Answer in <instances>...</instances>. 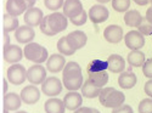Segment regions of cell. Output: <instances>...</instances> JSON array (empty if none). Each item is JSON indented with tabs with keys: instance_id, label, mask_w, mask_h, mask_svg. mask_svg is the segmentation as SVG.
Wrapping results in <instances>:
<instances>
[{
	"instance_id": "1",
	"label": "cell",
	"mask_w": 152,
	"mask_h": 113,
	"mask_svg": "<svg viewBox=\"0 0 152 113\" xmlns=\"http://www.w3.org/2000/svg\"><path fill=\"white\" fill-rule=\"evenodd\" d=\"M62 83L63 86L69 91H77L78 89H82L84 84V78L79 63L74 61L67 62L62 71Z\"/></svg>"
},
{
	"instance_id": "2",
	"label": "cell",
	"mask_w": 152,
	"mask_h": 113,
	"mask_svg": "<svg viewBox=\"0 0 152 113\" xmlns=\"http://www.w3.org/2000/svg\"><path fill=\"white\" fill-rule=\"evenodd\" d=\"M99 100H100V104L104 107L113 109L124 105L125 95L122 91L116 90L115 87L106 86V87H102V90H101L99 95Z\"/></svg>"
},
{
	"instance_id": "3",
	"label": "cell",
	"mask_w": 152,
	"mask_h": 113,
	"mask_svg": "<svg viewBox=\"0 0 152 113\" xmlns=\"http://www.w3.org/2000/svg\"><path fill=\"white\" fill-rule=\"evenodd\" d=\"M24 52V57H26L28 61H32L34 63H43V62H46L48 58L50 57L48 55V50L46 47L42 46L38 43H29L24 46L23 49Z\"/></svg>"
},
{
	"instance_id": "4",
	"label": "cell",
	"mask_w": 152,
	"mask_h": 113,
	"mask_svg": "<svg viewBox=\"0 0 152 113\" xmlns=\"http://www.w3.org/2000/svg\"><path fill=\"white\" fill-rule=\"evenodd\" d=\"M7 80L14 85H21L27 80V69L23 65L15 63L7 69Z\"/></svg>"
},
{
	"instance_id": "5",
	"label": "cell",
	"mask_w": 152,
	"mask_h": 113,
	"mask_svg": "<svg viewBox=\"0 0 152 113\" xmlns=\"http://www.w3.org/2000/svg\"><path fill=\"white\" fill-rule=\"evenodd\" d=\"M46 67L35 63L27 69V80L33 85H42L46 80Z\"/></svg>"
},
{
	"instance_id": "6",
	"label": "cell",
	"mask_w": 152,
	"mask_h": 113,
	"mask_svg": "<svg viewBox=\"0 0 152 113\" xmlns=\"http://www.w3.org/2000/svg\"><path fill=\"white\" fill-rule=\"evenodd\" d=\"M3 56L7 63L15 65V63H18V62L23 58L24 52L18 45L7 44V45L3 46Z\"/></svg>"
},
{
	"instance_id": "7",
	"label": "cell",
	"mask_w": 152,
	"mask_h": 113,
	"mask_svg": "<svg viewBox=\"0 0 152 113\" xmlns=\"http://www.w3.org/2000/svg\"><path fill=\"white\" fill-rule=\"evenodd\" d=\"M63 83L57 77H48L46 80L42 84V91L50 97H55L61 94Z\"/></svg>"
},
{
	"instance_id": "8",
	"label": "cell",
	"mask_w": 152,
	"mask_h": 113,
	"mask_svg": "<svg viewBox=\"0 0 152 113\" xmlns=\"http://www.w3.org/2000/svg\"><path fill=\"white\" fill-rule=\"evenodd\" d=\"M48 22H49V26L51 28V31L57 34V33H61L63 32L67 26H68V18L61 14V12H53L51 15L48 16Z\"/></svg>"
},
{
	"instance_id": "9",
	"label": "cell",
	"mask_w": 152,
	"mask_h": 113,
	"mask_svg": "<svg viewBox=\"0 0 152 113\" xmlns=\"http://www.w3.org/2000/svg\"><path fill=\"white\" fill-rule=\"evenodd\" d=\"M125 46L133 50H140L145 45V35H142L139 31H130L124 36Z\"/></svg>"
},
{
	"instance_id": "10",
	"label": "cell",
	"mask_w": 152,
	"mask_h": 113,
	"mask_svg": "<svg viewBox=\"0 0 152 113\" xmlns=\"http://www.w3.org/2000/svg\"><path fill=\"white\" fill-rule=\"evenodd\" d=\"M88 15H89V20L94 24H100V23H104L108 20L110 11L104 5H94L90 7Z\"/></svg>"
},
{
	"instance_id": "11",
	"label": "cell",
	"mask_w": 152,
	"mask_h": 113,
	"mask_svg": "<svg viewBox=\"0 0 152 113\" xmlns=\"http://www.w3.org/2000/svg\"><path fill=\"white\" fill-rule=\"evenodd\" d=\"M21 98L24 104L27 105H35L40 100V90L38 86L31 84L28 86H24L21 90Z\"/></svg>"
},
{
	"instance_id": "12",
	"label": "cell",
	"mask_w": 152,
	"mask_h": 113,
	"mask_svg": "<svg viewBox=\"0 0 152 113\" xmlns=\"http://www.w3.org/2000/svg\"><path fill=\"white\" fill-rule=\"evenodd\" d=\"M44 14L43 11L39 9V7H31L28 9L26 12H24V16H23V20H24V23L27 26H31V27H38L40 26V23L44 18Z\"/></svg>"
},
{
	"instance_id": "13",
	"label": "cell",
	"mask_w": 152,
	"mask_h": 113,
	"mask_svg": "<svg viewBox=\"0 0 152 113\" xmlns=\"http://www.w3.org/2000/svg\"><path fill=\"white\" fill-rule=\"evenodd\" d=\"M104 38L111 44H118L124 39L122 27L118 24H110L104 31Z\"/></svg>"
},
{
	"instance_id": "14",
	"label": "cell",
	"mask_w": 152,
	"mask_h": 113,
	"mask_svg": "<svg viewBox=\"0 0 152 113\" xmlns=\"http://www.w3.org/2000/svg\"><path fill=\"white\" fill-rule=\"evenodd\" d=\"M62 10H63L62 14L67 18L72 20L74 17H77L78 15H80L84 9H83V4L80 0H66Z\"/></svg>"
},
{
	"instance_id": "15",
	"label": "cell",
	"mask_w": 152,
	"mask_h": 113,
	"mask_svg": "<svg viewBox=\"0 0 152 113\" xmlns=\"http://www.w3.org/2000/svg\"><path fill=\"white\" fill-rule=\"evenodd\" d=\"M15 38L20 44H26L27 45L29 43H33V39L35 38V32H34L33 27L24 24V26H20L16 29Z\"/></svg>"
},
{
	"instance_id": "16",
	"label": "cell",
	"mask_w": 152,
	"mask_h": 113,
	"mask_svg": "<svg viewBox=\"0 0 152 113\" xmlns=\"http://www.w3.org/2000/svg\"><path fill=\"white\" fill-rule=\"evenodd\" d=\"M66 66V58L61 54H53L46 61V69L51 73L62 72Z\"/></svg>"
},
{
	"instance_id": "17",
	"label": "cell",
	"mask_w": 152,
	"mask_h": 113,
	"mask_svg": "<svg viewBox=\"0 0 152 113\" xmlns=\"http://www.w3.org/2000/svg\"><path fill=\"white\" fill-rule=\"evenodd\" d=\"M66 36H67V40H68L69 45L75 50V51L84 47L86 42H88V36L83 31H73L69 34H67Z\"/></svg>"
},
{
	"instance_id": "18",
	"label": "cell",
	"mask_w": 152,
	"mask_h": 113,
	"mask_svg": "<svg viewBox=\"0 0 152 113\" xmlns=\"http://www.w3.org/2000/svg\"><path fill=\"white\" fill-rule=\"evenodd\" d=\"M63 102L67 109L69 111H77L78 108L82 107L83 104V95L79 94L78 91H69L63 97Z\"/></svg>"
},
{
	"instance_id": "19",
	"label": "cell",
	"mask_w": 152,
	"mask_h": 113,
	"mask_svg": "<svg viewBox=\"0 0 152 113\" xmlns=\"http://www.w3.org/2000/svg\"><path fill=\"white\" fill-rule=\"evenodd\" d=\"M22 98L21 95L16 94V93H7L4 95L3 98V105H4V109L5 111H17L21 105H22Z\"/></svg>"
},
{
	"instance_id": "20",
	"label": "cell",
	"mask_w": 152,
	"mask_h": 113,
	"mask_svg": "<svg viewBox=\"0 0 152 113\" xmlns=\"http://www.w3.org/2000/svg\"><path fill=\"white\" fill-rule=\"evenodd\" d=\"M28 10L24 0H7L6 1V14L18 17Z\"/></svg>"
},
{
	"instance_id": "21",
	"label": "cell",
	"mask_w": 152,
	"mask_h": 113,
	"mask_svg": "<svg viewBox=\"0 0 152 113\" xmlns=\"http://www.w3.org/2000/svg\"><path fill=\"white\" fill-rule=\"evenodd\" d=\"M136 83H137L136 74H134V73L130 72V71H124V72H122V73L119 74V77H118V85L122 87V89H125V90L133 89Z\"/></svg>"
},
{
	"instance_id": "22",
	"label": "cell",
	"mask_w": 152,
	"mask_h": 113,
	"mask_svg": "<svg viewBox=\"0 0 152 113\" xmlns=\"http://www.w3.org/2000/svg\"><path fill=\"white\" fill-rule=\"evenodd\" d=\"M107 65H108V71L112 73H122L125 69V60L117 54H112L108 56Z\"/></svg>"
},
{
	"instance_id": "23",
	"label": "cell",
	"mask_w": 152,
	"mask_h": 113,
	"mask_svg": "<svg viewBox=\"0 0 152 113\" xmlns=\"http://www.w3.org/2000/svg\"><path fill=\"white\" fill-rule=\"evenodd\" d=\"M123 20H124V23L126 26L132 27V28H139L144 23V17L141 16V14L137 10L126 11Z\"/></svg>"
},
{
	"instance_id": "24",
	"label": "cell",
	"mask_w": 152,
	"mask_h": 113,
	"mask_svg": "<svg viewBox=\"0 0 152 113\" xmlns=\"http://www.w3.org/2000/svg\"><path fill=\"white\" fill-rule=\"evenodd\" d=\"M44 109L46 113H65L66 106L63 100H60L57 97H50L44 104Z\"/></svg>"
},
{
	"instance_id": "25",
	"label": "cell",
	"mask_w": 152,
	"mask_h": 113,
	"mask_svg": "<svg viewBox=\"0 0 152 113\" xmlns=\"http://www.w3.org/2000/svg\"><path fill=\"white\" fill-rule=\"evenodd\" d=\"M82 95L86 98H95V97H99L101 90H102V87H100L99 85H96L91 79L88 78L83 86H82Z\"/></svg>"
},
{
	"instance_id": "26",
	"label": "cell",
	"mask_w": 152,
	"mask_h": 113,
	"mask_svg": "<svg viewBox=\"0 0 152 113\" xmlns=\"http://www.w3.org/2000/svg\"><path fill=\"white\" fill-rule=\"evenodd\" d=\"M145 54L140 50H133L128 54L126 56V62L129 63V66L132 67H142L144 63L146 62V58H145Z\"/></svg>"
},
{
	"instance_id": "27",
	"label": "cell",
	"mask_w": 152,
	"mask_h": 113,
	"mask_svg": "<svg viewBox=\"0 0 152 113\" xmlns=\"http://www.w3.org/2000/svg\"><path fill=\"white\" fill-rule=\"evenodd\" d=\"M20 27L18 18L15 16H11L9 14L3 15V31L4 33L9 34L10 32H16V29Z\"/></svg>"
},
{
	"instance_id": "28",
	"label": "cell",
	"mask_w": 152,
	"mask_h": 113,
	"mask_svg": "<svg viewBox=\"0 0 152 113\" xmlns=\"http://www.w3.org/2000/svg\"><path fill=\"white\" fill-rule=\"evenodd\" d=\"M89 75V79H91L96 85H99L100 87H105L106 84L108 83V73L107 71H102V72H93V73H88Z\"/></svg>"
},
{
	"instance_id": "29",
	"label": "cell",
	"mask_w": 152,
	"mask_h": 113,
	"mask_svg": "<svg viewBox=\"0 0 152 113\" xmlns=\"http://www.w3.org/2000/svg\"><path fill=\"white\" fill-rule=\"evenodd\" d=\"M57 50H58V52L61 55H63V56H72L75 52V50L69 45V43L67 40V36H62V38L58 39Z\"/></svg>"
},
{
	"instance_id": "30",
	"label": "cell",
	"mask_w": 152,
	"mask_h": 113,
	"mask_svg": "<svg viewBox=\"0 0 152 113\" xmlns=\"http://www.w3.org/2000/svg\"><path fill=\"white\" fill-rule=\"evenodd\" d=\"M108 69V65L107 61H102L100 58L93 60L89 65H88V73H93V72H102V71H107Z\"/></svg>"
},
{
	"instance_id": "31",
	"label": "cell",
	"mask_w": 152,
	"mask_h": 113,
	"mask_svg": "<svg viewBox=\"0 0 152 113\" xmlns=\"http://www.w3.org/2000/svg\"><path fill=\"white\" fill-rule=\"evenodd\" d=\"M112 7L117 12H125L130 9V0H112Z\"/></svg>"
},
{
	"instance_id": "32",
	"label": "cell",
	"mask_w": 152,
	"mask_h": 113,
	"mask_svg": "<svg viewBox=\"0 0 152 113\" xmlns=\"http://www.w3.org/2000/svg\"><path fill=\"white\" fill-rule=\"evenodd\" d=\"M139 113H152V97H147L140 101L137 107Z\"/></svg>"
},
{
	"instance_id": "33",
	"label": "cell",
	"mask_w": 152,
	"mask_h": 113,
	"mask_svg": "<svg viewBox=\"0 0 152 113\" xmlns=\"http://www.w3.org/2000/svg\"><path fill=\"white\" fill-rule=\"evenodd\" d=\"M65 1H66V0H44V5L49 10H51L54 12H57L58 9L63 7Z\"/></svg>"
},
{
	"instance_id": "34",
	"label": "cell",
	"mask_w": 152,
	"mask_h": 113,
	"mask_svg": "<svg viewBox=\"0 0 152 113\" xmlns=\"http://www.w3.org/2000/svg\"><path fill=\"white\" fill-rule=\"evenodd\" d=\"M88 20H89V15L86 14V11H85V10H83V11H82V14H80V15H78L77 17L72 18V20H71V22L74 24V26L79 27V26H83V24H85Z\"/></svg>"
},
{
	"instance_id": "35",
	"label": "cell",
	"mask_w": 152,
	"mask_h": 113,
	"mask_svg": "<svg viewBox=\"0 0 152 113\" xmlns=\"http://www.w3.org/2000/svg\"><path fill=\"white\" fill-rule=\"evenodd\" d=\"M39 28H40L42 33H43V34H45V35H48V36H53V35H55V33L51 31V28H50V26H49L48 16H45V17L43 18V21H42V23H40Z\"/></svg>"
},
{
	"instance_id": "36",
	"label": "cell",
	"mask_w": 152,
	"mask_h": 113,
	"mask_svg": "<svg viewBox=\"0 0 152 113\" xmlns=\"http://www.w3.org/2000/svg\"><path fill=\"white\" fill-rule=\"evenodd\" d=\"M141 68H142V74L145 77L152 79V58H147Z\"/></svg>"
},
{
	"instance_id": "37",
	"label": "cell",
	"mask_w": 152,
	"mask_h": 113,
	"mask_svg": "<svg viewBox=\"0 0 152 113\" xmlns=\"http://www.w3.org/2000/svg\"><path fill=\"white\" fill-rule=\"evenodd\" d=\"M137 31L140 32L142 35H152V24L151 23H142L140 27L137 28Z\"/></svg>"
},
{
	"instance_id": "38",
	"label": "cell",
	"mask_w": 152,
	"mask_h": 113,
	"mask_svg": "<svg viewBox=\"0 0 152 113\" xmlns=\"http://www.w3.org/2000/svg\"><path fill=\"white\" fill-rule=\"evenodd\" d=\"M112 113H134V111H133L132 106H129V105H122L121 107L113 108Z\"/></svg>"
},
{
	"instance_id": "39",
	"label": "cell",
	"mask_w": 152,
	"mask_h": 113,
	"mask_svg": "<svg viewBox=\"0 0 152 113\" xmlns=\"http://www.w3.org/2000/svg\"><path fill=\"white\" fill-rule=\"evenodd\" d=\"M144 90H145V94L148 97H152V79H150L148 82H146V84L144 86Z\"/></svg>"
},
{
	"instance_id": "40",
	"label": "cell",
	"mask_w": 152,
	"mask_h": 113,
	"mask_svg": "<svg viewBox=\"0 0 152 113\" xmlns=\"http://www.w3.org/2000/svg\"><path fill=\"white\" fill-rule=\"evenodd\" d=\"M7 82H9L7 79H5V78L3 79V95L7 94V87H9L7 86Z\"/></svg>"
},
{
	"instance_id": "41",
	"label": "cell",
	"mask_w": 152,
	"mask_h": 113,
	"mask_svg": "<svg viewBox=\"0 0 152 113\" xmlns=\"http://www.w3.org/2000/svg\"><path fill=\"white\" fill-rule=\"evenodd\" d=\"M134 3L137 4V5H140V6H145L150 3V0H134Z\"/></svg>"
},
{
	"instance_id": "42",
	"label": "cell",
	"mask_w": 152,
	"mask_h": 113,
	"mask_svg": "<svg viewBox=\"0 0 152 113\" xmlns=\"http://www.w3.org/2000/svg\"><path fill=\"white\" fill-rule=\"evenodd\" d=\"M37 0H24V3H26L27 7L31 9V7H34V4H35Z\"/></svg>"
},
{
	"instance_id": "43",
	"label": "cell",
	"mask_w": 152,
	"mask_h": 113,
	"mask_svg": "<svg viewBox=\"0 0 152 113\" xmlns=\"http://www.w3.org/2000/svg\"><path fill=\"white\" fill-rule=\"evenodd\" d=\"M7 44H10V35H9V34H6V33H4V42H3V46L7 45Z\"/></svg>"
},
{
	"instance_id": "44",
	"label": "cell",
	"mask_w": 152,
	"mask_h": 113,
	"mask_svg": "<svg viewBox=\"0 0 152 113\" xmlns=\"http://www.w3.org/2000/svg\"><path fill=\"white\" fill-rule=\"evenodd\" d=\"M84 113H93L91 107H84Z\"/></svg>"
},
{
	"instance_id": "45",
	"label": "cell",
	"mask_w": 152,
	"mask_h": 113,
	"mask_svg": "<svg viewBox=\"0 0 152 113\" xmlns=\"http://www.w3.org/2000/svg\"><path fill=\"white\" fill-rule=\"evenodd\" d=\"M73 113H84V107L82 106L80 108H78L77 111H73Z\"/></svg>"
},
{
	"instance_id": "46",
	"label": "cell",
	"mask_w": 152,
	"mask_h": 113,
	"mask_svg": "<svg viewBox=\"0 0 152 113\" xmlns=\"http://www.w3.org/2000/svg\"><path fill=\"white\" fill-rule=\"evenodd\" d=\"M96 1H99L101 5L102 4H107V3H110V1H112V0H96Z\"/></svg>"
},
{
	"instance_id": "47",
	"label": "cell",
	"mask_w": 152,
	"mask_h": 113,
	"mask_svg": "<svg viewBox=\"0 0 152 113\" xmlns=\"http://www.w3.org/2000/svg\"><path fill=\"white\" fill-rule=\"evenodd\" d=\"M93 113H101L99 109H96V108H93Z\"/></svg>"
},
{
	"instance_id": "48",
	"label": "cell",
	"mask_w": 152,
	"mask_h": 113,
	"mask_svg": "<svg viewBox=\"0 0 152 113\" xmlns=\"http://www.w3.org/2000/svg\"><path fill=\"white\" fill-rule=\"evenodd\" d=\"M16 113H28V112H26V111H18V112H16Z\"/></svg>"
},
{
	"instance_id": "49",
	"label": "cell",
	"mask_w": 152,
	"mask_h": 113,
	"mask_svg": "<svg viewBox=\"0 0 152 113\" xmlns=\"http://www.w3.org/2000/svg\"><path fill=\"white\" fill-rule=\"evenodd\" d=\"M3 113H9V111H5V109H4V112H3Z\"/></svg>"
},
{
	"instance_id": "50",
	"label": "cell",
	"mask_w": 152,
	"mask_h": 113,
	"mask_svg": "<svg viewBox=\"0 0 152 113\" xmlns=\"http://www.w3.org/2000/svg\"><path fill=\"white\" fill-rule=\"evenodd\" d=\"M150 3H151V5H152V0H150Z\"/></svg>"
}]
</instances>
